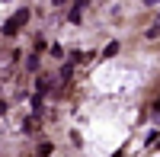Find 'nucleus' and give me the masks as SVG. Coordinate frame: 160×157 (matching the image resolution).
Wrapping results in <instances>:
<instances>
[{
    "label": "nucleus",
    "mask_w": 160,
    "mask_h": 157,
    "mask_svg": "<svg viewBox=\"0 0 160 157\" xmlns=\"http://www.w3.org/2000/svg\"><path fill=\"white\" fill-rule=\"evenodd\" d=\"M26 23H29V10H16V13H13V16H10V23L3 26V35H16V29H19V26H26Z\"/></svg>",
    "instance_id": "1"
},
{
    "label": "nucleus",
    "mask_w": 160,
    "mask_h": 157,
    "mask_svg": "<svg viewBox=\"0 0 160 157\" xmlns=\"http://www.w3.org/2000/svg\"><path fill=\"white\" fill-rule=\"evenodd\" d=\"M83 7H87V0H77V7H71V10H68V19H71L74 26L80 23V13H83Z\"/></svg>",
    "instance_id": "2"
},
{
    "label": "nucleus",
    "mask_w": 160,
    "mask_h": 157,
    "mask_svg": "<svg viewBox=\"0 0 160 157\" xmlns=\"http://www.w3.org/2000/svg\"><path fill=\"white\" fill-rule=\"evenodd\" d=\"M74 64H77L74 58H68V61L61 64V84H68V80H71V74H74Z\"/></svg>",
    "instance_id": "3"
},
{
    "label": "nucleus",
    "mask_w": 160,
    "mask_h": 157,
    "mask_svg": "<svg viewBox=\"0 0 160 157\" xmlns=\"http://www.w3.org/2000/svg\"><path fill=\"white\" fill-rule=\"evenodd\" d=\"M42 112H45V96L32 93V115H42Z\"/></svg>",
    "instance_id": "4"
},
{
    "label": "nucleus",
    "mask_w": 160,
    "mask_h": 157,
    "mask_svg": "<svg viewBox=\"0 0 160 157\" xmlns=\"http://www.w3.org/2000/svg\"><path fill=\"white\" fill-rule=\"evenodd\" d=\"M51 151H55V144H51V141H42L38 151H35V157H51Z\"/></svg>",
    "instance_id": "5"
},
{
    "label": "nucleus",
    "mask_w": 160,
    "mask_h": 157,
    "mask_svg": "<svg viewBox=\"0 0 160 157\" xmlns=\"http://www.w3.org/2000/svg\"><path fill=\"white\" fill-rule=\"evenodd\" d=\"M38 128V115H29V119L22 122V132H35Z\"/></svg>",
    "instance_id": "6"
},
{
    "label": "nucleus",
    "mask_w": 160,
    "mask_h": 157,
    "mask_svg": "<svg viewBox=\"0 0 160 157\" xmlns=\"http://www.w3.org/2000/svg\"><path fill=\"white\" fill-rule=\"evenodd\" d=\"M112 55H118V42H109L106 51H102V58H112Z\"/></svg>",
    "instance_id": "7"
},
{
    "label": "nucleus",
    "mask_w": 160,
    "mask_h": 157,
    "mask_svg": "<svg viewBox=\"0 0 160 157\" xmlns=\"http://www.w3.org/2000/svg\"><path fill=\"white\" fill-rule=\"evenodd\" d=\"M26 68L35 74V71H38V55H29V58H26Z\"/></svg>",
    "instance_id": "8"
},
{
    "label": "nucleus",
    "mask_w": 160,
    "mask_h": 157,
    "mask_svg": "<svg viewBox=\"0 0 160 157\" xmlns=\"http://www.w3.org/2000/svg\"><path fill=\"white\" fill-rule=\"evenodd\" d=\"M154 119H157V122H160V96H157V99H154Z\"/></svg>",
    "instance_id": "9"
},
{
    "label": "nucleus",
    "mask_w": 160,
    "mask_h": 157,
    "mask_svg": "<svg viewBox=\"0 0 160 157\" xmlns=\"http://www.w3.org/2000/svg\"><path fill=\"white\" fill-rule=\"evenodd\" d=\"M144 3H148V7H157V3H160V0H144Z\"/></svg>",
    "instance_id": "10"
},
{
    "label": "nucleus",
    "mask_w": 160,
    "mask_h": 157,
    "mask_svg": "<svg viewBox=\"0 0 160 157\" xmlns=\"http://www.w3.org/2000/svg\"><path fill=\"white\" fill-rule=\"evenodd\" d=\"M157 26H160V16H157Z\"/></svg>",
    "instance_id": "11"
}]
</instances>
